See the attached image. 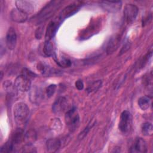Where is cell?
Returning a JSON list of instances; mask_svg holds the SVG:
<instances>
[{"mask_svg":"<svg viewBox=\"0 0 153 153\" xmlns=\"http://www.w3.org/2000/svg\"><path fill=\"white\" fill-rule=\"evenodd\" d=\"M62 1H50L35 16L32 18L31 21L35 25H39L51 17L56 11L60 7Z\"/></svg>","mask_w":153,"mask_h":153,"instance_id":"cell-1","label":"cell"},{"mask_svg":"<svg viewBox=\"0 0 153 153\" xmlns=\"http://www.w3.org/2000/svg\"><path fill=\"white\" fill-rule=\"evenodd\" d=\"M14 117L18 126H22L26 123L29 115V109L23 102L17 103L13 109Z\"/></svg>","mask_w":153,"mask_h":153,"instance_id":"cell-2","label":"cell"},{"mask_svg":"<svg viewBox=\"0 0 153 153\" xmlns=\"http://www.w3.org/2000/svg\"><path fill=\"white\" fill-rule=\"evenodd\" d=\"M65 123L71 131H74L79 125V115L76 108L74 107L66 112Z\"/></svg>","mask_w":153,"mask_h":153,"instance_id":"cell-3","label":"cell"},{"mask_svg":"<svg viewBox=\"0 0 153 153\" xmlns=\"http://www.w3.org/2000/svg\"><path fill=\"white\" fill-rule=\"evenodd\" d=\"M132 127V116L128 111H124L120 116L118 128L120 131L127 134L130 133Z\"/></svg>","mask_w":153,"mask_h":153,"instance_id":"cell-4","label":"cell"},{"mask_svg":"<svg viewBox=\"0 0 153 153\" xmlns=\"http://www.w3.org/2000/svg\"><path fill=\"white\" fill-rule=\"evenodd\" d=\"M138 11V8L134 4L126 5L124 9V17L127 23L130 24L136 19Z\"/></svg>","mask_w":153,"mask_h":153,"instance_id":"cell-5","label":"cell"},{"mask_svg":"<svg viewBox=\"0 0 153 153\" xmlns=\"http://www.w3.org/2000/svg\"><path fill=\"white\" fill-rule=\"evenodd\" d=\"M62 21V20L59 18V17H58L57 19L51 21L48 23L45 34V41H50L54 36Z\"/></svg>","mask_w":153,"mask_h":153,"instance_id":"cell-6","label":"cell"},{"mask_svg":"<svg viewBox=\"0 0 153 153\" xmlns=\"http://www.w3.org/2000/svg\"><path fill=\"white\" fill-rule=\"evenodd\" d=\"M31 80L21 74L16 77L14 84L17 90L25 92L30 90L31 87Z\"/></svg>","mask_w":153,"mask_h":153,"instance_id":"cell-7","label":"cell"},{"mask_svg":"<svg viewBox=\"0 0 153 153\" xmlns=\"http://www.w3.org/2000/svg\"><path fill=\"white\" fill-rule=\"evenodd\" d=\"M147 149L148 146L146 141L141 137H138L136 139L131 145L130 152L134 153H144L147 152Z\"/></svg>","mask_w":153,"mask_h":153,"instance_id":"cell-8","label":"cell"},{"mask_svg":"<svg viewBox=\"0 0 153 153\" xmlns=\"http://www.w3.org/2000/svg\"><path fill=\"white\" fill-rule=\"evenodd\" d=\"M68 108V101L64 97H59L52 106V110L54 114H61Z\"/></svg>","mask_w":153,"mask_h":153,"instance_id":"cell-9","label":"cell"},{"mask_svg":"<svg viewBox=\"0 0 153 153\" xmlns=\"http://www.w3.org/2000/svg\"><path fill=\"white\" fill-rule=\"evenodd\" d=\"M16 42H17L16 32L15 31V29L13 27H10L8 29L6 35V38H5L6 45L9 50H13L16 47Z\"/></svg>","mask_w":153,"mask_h":153,"instance_id":"cell-10","label":"cell"},{"mask_svg":"<svg viewBox=\"0 0 153 153\" xmlns=\"http://www.w3.org/2000/svg\"><path fill=\"white\" fill-rule=\"evenodd\" d=\"M100 6L109 13H116L120 10L122 4L121 1H101Z\"/></svg>","mask_w":153,"mask_h":153,"instance_id":"cell-11","label":"cell"},{"mask_svg":"<svg viewBox=\"0 0 153 153\" xmlns=\"http://www.w3.org/2000/svg\"><path fill=\"white\" fill-rule=\"evenodd\" d=\"M120 39H121V36L120 35H118V34L114 35L110 38L106 46L107 54H112L118 49L120 45Z\"/></svg>","mask_w":153,"mask_h":153,"instance_id":"cell-12","label":"cell"},{"mask_svg":"<svg viewBox=\"0 0 153 153\" xmlns=\"http://www.w3.org/2000/svg\"><path fill=\"white\" fill-rule=\"evenodd\" d=\"M79 7L80 4H78L77 3L68 5L62 11L59 17L62 20H63V19L68 18L75 14L79 9Z\"/></svg>","mask_w":153,"mask_h":153,"instance_id":"cell-13","label":"cell"},{"mask_svg":"<svg viewBox=\"0 0 153 153\" xmlns=\"http://www.w3.org/2000/svg\"><path fill=\"white\" fill-rule=\"evenodd\" d=\"M10 17L13 22L17 23H23L27 19V14L16 8L11 10L10 13Z\"/></svg>","mask_w":153,"mask_h":153,"instance_id":"cell-14","label":"cell"},{"mask_svg":"<svg viewBox=\"0 0 153 153\" xmlns=\"http://www.w3.org/2000/svg\"><path fill=\"white\" fill-rule=\"evenodd\" d=\"M16 5L17 8L25 12L27 14L32 13L34 11L32 4L26 1H16Z\"/></svg>","mask_w":153,"mask_h":153,"instance_id":"cell-15","label":"cell"},{"mask_svg":"<svg viewBox=\"0 0 153 153\" xmlns=\"http://www.w3.org/2000/svg\"><path fill=\"white\" fill-rule=\"evenodd\" d=\"M61 146V142L59 139L51 138L46 142V149L49 152H56Z\"/></svg>","mask_w":153,"mask_h":153,"instance_id":"cell-16","label":"cell"},{"mask_svg":"<svg viewBox=\"0 0 153 153\" xmlns=\"http://www.w3.org/2000/svg\"><path fill=\"white\" fill-rule=\"evenodd\" d=\"M24 137L25 133L23 130L22 128H18L12 134L10 140L16 146L24 140Z\"/></svg>","mask_w":153,"mask_h":153,"instance_id":"cell-17","label":"cell"},{"mask_svg":"<svg viewBox=\"0 0 153 153\" xmlns=\"http://www.w3.org/2000/svg\"><path fill=\"white\" fill-rule=\"evenodd\" d=\"M4 90L11 96H16L17 94V89L10 81H5L2 84Z\"/></svg>","mask_w":153,"mask_h":153,"instance_id":"cell-18","label":"cell"},{"mask_svg":"<svg viewBox=\"0 0 153 153\" xmlns=\"http://www.w3.org/2000/svg\"><path fill=\"white\" fill-rule=\"evenodd\" d=\"M151 105V99L149 96H145L140 97L138 100V105L143 111L149 109Z\"/></svg>","mask_w":153,"mask_h":153,"instance_id":"cell-19","label":"cell"},{"mask_svg":"<svg viewBox=\"0 0 153 153\" xmlns=\"http://www.w3.org/2000/svg\"><path fill=\"white\" fill-rule=\"evenodd\" d=\"M36 139V133L33 130H30L25 134L24 140L25 144H32Z\"/></svg>","mask_w":153,"mask_h":153,"instance_id":"cell-20","label":"cell"},{"mask_svg":"<svg viewBox=\"0 0 153 153\" xmlns=\"http://www.w3.org/2000/svg\"><path fill=\"white\" fill-rule=\"evenodd\" d=\"M43 52L47 56H53L54 54V48L52 42L50 41H45L43 47Z\"/></svg>","mask_w":153,"mask_h":153,"instance_id":"cell-21","label":"cell"},{"mask_svg":"<svg viewBox=\"0 0 153 153\" xmlns=\"http://www.w3.org/2000/svg\"><path fill=\"white\" fill-rule=\"evenodd\" d=\"M142 133L144 136H151L153 133V127L151 123L146 122L143 123L141 127Z\"/></svg>","mask_w":153,"mask_h":153,"instance_id":"cell-22","label":"cell"},{"mask_svg":"<svg viewBox=\"0 0 153 153\" xmlns=\"http://www.w3.org/2000/svg\"><path fill=\"white\" fill-rule=\"evenodd\" d=\"M15 146V145L10 140L2 145V146L1 148L0 152L3 153H9L13 152L14 151Z\"/></svg>","mask_w":153,"mask_h":153,"instance_id":"cell-23","label":"cell"},{"mask_svg":"<svg viewBox=\"0 0 153 153\" xmlns=\"http://www.w3.org/2000/svg\"><path fill=\"white\" fill-rule=\"evenodd\" d=\"M41 96V94L39 90H38L37 89L33 90L30 93V100L33 103H35L36 102H38L39 100H40Z\"/></svg>","mask_w":153,"mask_h":153,"instance_id":"cell-24","label":"cell"},{"mask_svg":"<svg viewBox=\"0 0 153 153\" xmlns=\"http://www.w3.org/2000/svg\"><path fill=\"white\" fill-rule=\"evenodd\" d=\"M56 63L62 67L63 68H66V67H69L71 65V62L69 59H66V58H61L59 60H56Z\"/></svg>","mask_w":153,"mask_h":153,"instance_id":"cell-25","label":"cell"},{"mask_svg":"<svg viewBox=\"0 0 153 153\" xmlns=\"http://www.w3.org/2000/svg\"><path fill=\"white\" fill-rule=\"evenodd\" d=\"M22 74L24 76H25L28 79H29L30 80H32V79H33L34 78H35L36 76V75L34 72H33L32 71H31L30 70H29L27 68H24L23 69Z\"/></svg>","mask_w":153,"mask_h":153,"instance_id":"cell-26","label":"cell"},{"mask_svg":"<svg viewBox=\"0 0 153 153\" xmlns=\"http://www.w3.org/2000/svg\"><path fill=\"white\" fill-rule=\"evenodd\" d=\"M101 81H96L88 86V87L87 88V91L89 92L96 91L100 87H101Z\"/></svg>","mask_w":153,"mask_h":153,"instance_id":"cell-27","label":"cell"},{"mask_svg":"<svg viewBox=\"0 0 153 153\" xmlns=\"http://www.w3.org/2000/svg\"><path fill=\"white\" fill-rule=\"evenodd\" d=\"M22 152H36L35 147L32 144H25L22 148Z\"/></svg>","mask_w":153,"mask_h":153,"instance_id":"cell-28","label":"cell"},{"mask_svg":"<svg viewBox=\"0 0 153 153\" xmlns=\"http://www.w3.org/2000/svg\"><path fill=\"white\" fill-rule=\"evenodd\" d=\"M56 85L55 84H51L49 86H48L46 89V93L47 96L48 97H51L54 94L56 91Z\"/></svg>","mask_w":153,"mask_h":153,"instance_id":"cell-29","label":"cell"},{"mask_svg":"<svg viewBox=\"0 0 153 153\" xmlns=\"http://www.w3.org/2000/svg\"><path fill=\"white\" fill-rule=\"evenodd\" d=\"M75 87L78 90H81L84 88V83L82 80L78 79L75 82Z\"/></svg>","mask_w":153,"mask_h":153,"instance_id":"cell-30","label":"cell"},{"mask_svg":"<svg viewBox=\"0 0 153 153\" xmlns=\"http://www.w3.org/2000/svg\"><path fill=\"white\" fill-rule=\"evenodd\" d=\"M130 43H129V42H127L124 45V46L123 47V48H121V54H123V53H124L125 52H126L129 48H130Z\"/></svg>","mask_w":153,"mask_h":153,"instance_id":"cell-31","label":"cell"},{"mask_svg":"<svg viewBox=\"0 0 153 153\" xmlns=\"http://www.w3.org/2000/svg\"><path fill=\"white\" fill-rule=\"evenodd\" d=\"M42 33V27H39L35 32V36L37 39H41Z\"/></svg>","mask_w":153,"mask_h":153,"instance_id":"cell-32","label":"cell"}]
</instances>
